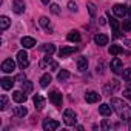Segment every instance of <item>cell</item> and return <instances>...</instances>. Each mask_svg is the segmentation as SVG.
Here are the masks:
<instances>
[{
  "label": "cell",
  "instance_id": "cell-1",
  "mask_svg": "<svg viewBox=\"0 0 131 131\" xmlns=\"http://www.w3.org/2000/svg\"><path fill=\"white\" fill-rule=\"evenodd\" d=\"M111 106H113V110L119 114V117H120L122 120H125V122L129 120V114H128L129 106H128L126 102H123V100H120V99H111Z\"/></svg>",
  "mask_w": 131,
  "mask_h": 131
},
{
  "label": "cell",
  "instance_id": "cell-2",
  "mask_svg": "<svg viewBox=\"0 0 131 131\" xmlns=\"http://www.w3.org/2000/svg\"><path fill=\"white\" fill-rule=\"evenodd\" d=\"M63 122L67 123L68 126L76 125V122H77V116H76V113H74L71 108H67V110L63 111Z\"/></svg>",
  "mask_w": 131,
  "mask_h": 131
},
{
  "label": "cell",
  "instance_id": "cell-3",
  "mask_svg": "<svg viewBox=\"0 0 131 131\" xmlns=\"http://www.w3.org/2000/svg\"><path fill=\"white\" fill-rule=\"evenodd\" d=\"M17 62H19V67H20L22 70H25L28 65H29L28 52H26L25 49H22V51H19V52H17Z\"/></svg>",
  "mask_w": 131,
  "mask_h": 131
},
{
  "label": "cell",
  "instance_id": "cell-4",
  "mask_svg": "<svg viewBox=\"0 0 131 131\" xmlns=\"http://www.w3.org/2000/svg\"><path fill=\"white\" fill-rule=\"evenodd\" d=\"M42 126H43L45 131H54V129H57L60 126V123L57 120H54V119H45L43 123H42Z\"/></svg>",
  "mask_w": 131,
  "mask_h": 131
},
{
  "label": "cell",
  "instance_id": "cell-5",
  "mask_svg": "<svg viewBox=\"0 0 131 131\" xmlns=\"http://www.w3.org/2000/svg\"><path fill=\"white\" fill-rule=\"evenodd\" d=\"M49 102L54 105V106H62V94L57 91V90H52L49 93Z\"/></svg>",
  "mask_w": 131,
  "mask_h": 131
},
{
  "label": "cell",
  "instance_id": "cell-6",
  "mask_svg": "<svg viewBox=\"0 0 131 131\" xmlns=\"http://www.w3.org/2000/svg\"><path fill=\"white\" fill-rule=\"evenodd\" d=\"M14 70H16V63H14L13 59L3 60V63H2V71H3V73H13Z\"/></svg>",
  "mask_w": 131,
  "mask_h": 131
},
{
  "label": "cell",
  "instance_id": "cell-7",
  "mask_svg": "<svg viewBox=\"0 0 131 131\" xmlns=\"http://www.w3.org/2000/svg\"><path fill=\"white\" fill-rule=\"evenodd\" d=\"M113 11H114V14H116L117 17H125V16L128 14V8H126L125 5H122V3L114 5V6H113Z\"/></svg>",
  "mask_w": 131,
  "mask_h": 131
},
{
  "label": "cell",
  "instance_id": "cell-8",
  "mask_svg": "<svg viewBox=\"0 0 131 131\" xmlns=\"http://www.w3.org/2000/svg\"><path fill=\"white\" fill-rule=\"evenodd\" d=\"M111 70H113V73L114 74H120L122 73V60L119 59V57H114L113 60H111Z\"/></svg>",
  "mask_w": 131,
  "mask_h": 131
},
{
  "label": "cell",
  "instance_id": "cell-9",
  "mask_svg": "<svg viewBox=\"0 0 131 131\" xmlns=\"http://www.w3.org/2000/svg\"><path fill=\"white\" fill-rule=\"evenodd\" d=\"M13 11L16 14H23L25 13V2L23 0H14L13 2Z\"/></svg>",
  "mask_w": 131,
  "mask_h": 131
},
{
  "label": "cell",
  "instance_id": "cell-10",
  "mask_svg": "<svg viewBox=\"0 0 131 131\" xmlns=\"http://www.w3.org/2000/svg\"><path fill=\"white\" fill-rule=\"evenodd\" d=\"M85 100H86L88 103H96V102L100 100V94L96 93V91H88V93L85 94Z\"/></svg>",
  "mask_w": 131,
  "mask_h": 131
},
{
  "label": "cell",
  "instance_id": "cell-11",
  "mask_svg": "<svg viewBox=\"0 0 131 131\" xmlns=\"http://www.w3.org/2000/svg\"><path fill=\"white\" fill-rule=\"evenodd\" d=\"M13 100L17 102V103L26 102V93H25V91H14V93H13Z\"/></svg>",
  "mask_w": 131,
  "mask_h": 131
},
{
  "label": "cell",
  "instance_id": "cell-12",
  "mask_svg": "<svg viewBox=\"0 0 131 131\" xmlns=\"http://www.w3.org/2000/svg\"><path fill=\"white\" fill-rule=\"evenodd\" d=\"M108 36L106 34H96L94 36V42H96V45H99V46H103V45H108Z\"/></svg>",
  "mask_w": 131,
  "mask_h": 131
},
{
  "label": "cell",
  "instance_id": "cell-13",
  "mask_svg": "<svg viewBox=\"0 0 131 131\" xmlns=\"http://www.w3.org/2000/svg\"><path fill=\"white\" fill-rule=\"evenodd\" d=\"M32 100H34V105H36V110H37V111H42V110L45 108V99H43L42 96L36 94Z\"/></svg>",
  "mask_w": 131,
  "mask_h": 131
},
{
  "label": "cell",
  "instance_id": "cell-14",
  "mask_svg": "<svg viewBox=\"0 0 131 131\" xmlns=\"http://www.w3.org/2000/svg\"><path fill=\"white\" fill-rule=\"evenodd\" d=\"M86 68H88V60H86V57H83V56L77 57V70L79 71H85Z\"/></svg>",
  "mask_w": 131,
  "mask_h": 131
},
{
  "label": "cell",
  "instance_id": "cell-15",
  "mask_svg": "<svg viewBox=\"0 0 131 131\" xmlns=\"http://www.w3.org/2000/svg\"><path fill=\"white\" fill-rule=\"evenodd\" d=\"M108 17H110V25H111V28H113V31H114V36L116 37H120V32H119V23H117V20L114 19V17H111V14L108 13Z\"/></svg>",
  "mask_w": 131,
  "mask_h": 131
},
{
  "label": "cell",
  "instance_id": "cell-16",
  "mask_svg": "<svg viewBox=\"0 0 131 131\" xmlns=\"http://www.w3.org/2000/svg\"><path fill=\"white\" fill-rule=\"evenodd\" d=\"M14 82H16V80H13L11 77H3L2 80H0V83H2V88H3V90H11L13 85H14Z\"/></svg>",
  "mask_w": 131,
  "mask_h": 131
},
{
  "label": "cell",
  "instance_id": "cell-17",
  "mask_svg": "<svg viewBox=\"0 0 131 131\" xmlns=\"http://www.w3.org/2000/svg\"><path fill=\"white\" fill-rule=\"evenodd\" d=\"M74 51H76V48H74V46H65V48H62V49L59 51V56L63 59V57H68L70 54H73Z\"/></svg>",
  "mask_w": 131,
  "mask_h": 131
},
{
  "label": "cell",
  "instance_id": "cell-18",
  "mask_svg": "<svg viewBox=\"0 0 131 131\" xmlns=\"http://www.w3.org/2000/svg\"><path fill=\"white\" fill-rule=\"evenodd\" d=\"M111 106L108 105V103H102L100 106H99V113L102 114V116H105V117H108V116H111Z\"/></svg>",
  "mask_w": 131,
  "mask_h": 131
},
{
  "label": "cell",
  "instance_id": "cell-19",
  "mask_svg": "<svg viewBox=\"0 0 131 131\" xmlns=\"http://www.w3.org/2000/svg\"><path fill=\"white\" fill-rule=\"evenodd\" d=\"M13 114H14L16 117H25V116L28 114V110H26L25 106H16V108L13 110Z\"/></svg>",
  "mask_w": 131,
  "mask_h": 131
},
{
  "label": "cell",
  "instance_id": "cell-20",
  "mask_svg": "<svg viewBox=\"0 0 131 131\" xmlns=\"http://www.w3.org/2000/svg\"><path fill=\"white\" fill-rule=\"evenodd\" d=\"M9 25H11V20H9L6 16H2V17H0V29H2V31H6V29L9 28Z\"/></svg>",
  "mask_w": 131,
  "mask_h": 131
},
{
  "label": "cell",
  "instance_id": "cell-21",
  "mask_svg": "<svg viewBox=\"0 0 131 131\" xmlns=\"http://www.w3.org/2000/svg\"><path fill=\"white\" fill-rule=\"evenodd\" d=\"M67 39L70 42H80V32L79 31H71V32H68Z\"/></svg>",
  "mask_w": 131,
  "mask_h": 131
},
{
  "label": "cell",
  "instance_id": "cell-22",
  "mask_svg": "<svg viewBox=\"0 0 131 131\" xmlns=\"http://www.w3.org/2000/svg\"><path fill=\"white\" fill-rule=\"evenodd\" d=\"M22 45H23V48H32L36 45V40L32 37H23L22 39Z\"/></svg>",
  "mask_w": 131,
  "mask_h": 131
},
{
  "label": "cell",
  "instance_id": "cell-23",
  "mask_svg": "<svg viewBox=\"0 0 131 131\" xmlns=\"http://www.w3.org/2000/svg\"><path fill=\"white\" fill-rule=\"evenodd\" d=\"M51 80H52V79H51L49 74H43V76L40 77V86H42V88H46V86L51 83Z\"/></svg>",
  "mask_w": 131,
  "mask_h": 131
},
{
  "label": "cell",
  "instance_id": "cell-24",
  "mask_svg": "<svg viewBox=\"0 0 131 131\" xmlns=\"http://www.w3.org/2000/svg\"><path fill=\"white\" fill-rule=\"evenodd\" d=\"M68 79H70V71H67V70H62L57 74V80L59 82H65V80H68Z\"/></svg>",
  "mask_w": 131,
  "mask_h": 131
},
{
  "label": "cell",
  "instance_id": "cell-25",
  "mask_svg": "<svg viewBox=\"0 0 131 131\" xmlns=\"http://www.w3.org/2000/svg\"><path fill=\"white\" fill-rule=\"evenodd\" d=\"M40 49H42V51H45L46 54H51V56H52V54H54V51H56V46H54V45H51V43H49V45H48V43H45V45H42V46H40Z\"/></svg>",
  "mask_w": 131,
  "mask_h": 131
},
{
  "label": "cell",
  "instance_id": "cell-26",
  "mask_svg": "<svg viewBox=\"0 0 131 131\" xmlns=\"http://www.w3.org/2000/svg\"><path fill=\"white\" fill-rule=\"evenodd\" d=\"M40 25L48 31V32H52V28H51V25H49V20H48V17H40Z\"/></svg>",
  "mask_w": 131,
  "mask_h": 131
},
{
  "label": "cell",
  "instance_id": "cell-27",
  "mask_svg": "<svg viewBox=\"0 0 131 131\" xmlns=\"http://www.w3.org/2000/svg\"><path fill=\"white\" fill-rule=\"evenodd\" d=\"M123 49H122V46H119V45H111L110 46V49H108V52L111 54V56H117V54H120Z\"/></svg>",
  "mask_w": 131,
  "mask_h": 131
},
{
  "label": "cell",
  "instance_id": "cell-28",
  "mask_svg": "<svg viewBox=\"0 0 131 131\" xmlns=\"http://www.w3.org/2000/svg\"><path fill=\"white\" fill-rule=\"evenodd\" d=\"M22 88H23V91H25L26 94H29V93L32 91V83H31V82H28V80H23Z\"/></svg>",
  "mask_w": 131,
  "mask_h": 131
},
{
  "label": "cell",
  "instance_id": "cell-29",
  "mask_svg": "<svg viewBox=\"0 0 131 131\" xmlns=\"http://www.w3.org/2000/svg\"><path fill=\"white\" fill-rule=\"evenodd\" d=\"M6 106H8V97L3 94L0 97V110H6Z\"/></svg>",
  "mask_w": 131,
  "mask_h": 131
},
{
  "label": "cell",
  "instance_id": "cell-30",
  "mask_svg": "<svg viewBox=\"0 0 131 131\" xmlns=\"http://www.w3.org/2000/svg\"><path fill=\"white\" fill-rule=\"evenodd\" d=\"M122 76H123L125 80H131V68H125L122 71Z\"/></svg>",
  "mask_w": 131,
  "mask_h": 131
},
{
  "label": "cell",
  "instance_id": "cell-31",
  "mask_svg": "<svg viewBox=\"0 0 131 131\" xmlns=\"http://www.w3.org/2000/svg\"><path fill=\"white\" fill-rule=\"evenodd\" d=\"M88 11H90V16L94 17V16H96V5L90 2V3H88Z\"/></svg>",
  "mask_w": 131,
  "mask_h": 131
},
{
  "label": "cell",
  "instance_id": "cell-32",
  "mask_svg": "<svg viewBox=\"0 0 131 131\" xmlns=\"http://www.w3.org/2000/svg\"><path fill=\"white\" fill-rule=\"evenodd\" d=\"M102 128H103V129H111V128H114V125H113L111 122H108V120H103V122H102Z\"/></svg>",
  "mask_w": 131,
  "mask_h": 131
},
{
  "label": "cell",
  "instance_id": "cell-33",
  "mask_svg": "<svg viewBox=\"0 0 131 131\" xmlns=\"http://www.w3.org/2000/svg\"><path fill=\"white\" fill-rule=\"evenodd\" d=\"M122 28H123L125 31H131V20H123Z\"/></svg>",
  "mask_w": 131,
  "mask_h": 131
},
{
  "label": "cell",
  "instance_id": "cell-34",
  "mask_svg": "<svg viewBox=\"0 0 131 131\" xmlns=\"http://www.w3.org/2000/svg\"><path fill=\"white\" fill-rule=\"evenodd\" d=\"M49 9H51L52 14H60V8H59V5H56V3H52Z\"/></svg>",
  "mask_w": 131,
  "mask_h": 131
},
{
  "label": "cell",
  "instance_id": "cell-35",
  "mask_svg": "<svg viewBox=\"0 0 131 131\" xmlns=\"http://www.w3.org/2000/svg\"><path fill=\"white\" fill-rule=\"evenodd\" d=\"M49 67H51V71H56L57 68H59V65H57V62H54L52 59L49 60Z\"/></svg>",
  "mask_w": 131,
  "mask_h": 131
},
{
  "label": "cell",
  "instance_id": "cell-36",
  "mask_svg": "<svg viewBox=\"0 0 131 131\" xmlns=\"http://www.w3.org/2000/svg\"><path fill=\"white\" fill-rule=\"evenodd\" d=\"M123 96H125L128 100H131V88H126V90L123 91Z\"/></svg>",
  "mask_w": 131,
  "mask_h": 131
},
{
  "label": "cell",
  "instance_id": "cell-37",
  "mask_svg": "<svg viewBox=\"0 0 131 131\" xmlns=\"http://www.w3.org/2000/svg\"><path fill=\"white\" fill-rule=\"evenodd\" d=\"M68 8H70L71 11H77V5H76L74 2H70V3H68Z\"/></svg>",
  "mask_w": 131,
  "mask_h": 131
},
{
  "label": "cell",
  "instance_id": "cell-38",
  "mask_svg": "<svg viewBox=\"0 0 131 131\" xmlns=\"http://www.w3.org/2000/svg\"><path fill=\"white\" fill-rule=\"evenodd\" d=\"M16 80H25V76L23 74H20V76H17V79Z\"/></svg>",
  "mask_w": 131,
  "mask_h": 131
},
{
  "label": "cell",
  "instance_id": "cell-39",
  "mask_svg": "<svg viewBox=\"0 0 131 131\" xmlns=\"http://www.w3.org/2000/svg\"><path fill=\"white\" fill-rule=\"evenodd\" d=\"M99 23H100V25H105V19H103V17H100V19H99Z\"/></svg>",
  "mask_w": 131,
  "mask_h": 131
},
{
  "label": "cell",
  "instance_id": "cell-40",
  "mask_svg": "<svg viewBox=\"0 0 131 131\" xmlns=\"http://www.w3.org/2000/svg\"><path fill=\"white\" fill-rule=\"evenodd\" d=\"M123 42H125V43H126L128 46H131V40H123Z\"/></svg>",
  "mask_w": 131,
  "mask_h": 131
},
{
  "label": "cell",
  "instance_id": "cell-41",
  "mask_svg": "<svg viewBox=\"0 0 131 131\" xmlns=\"http://www.w3.org/2000/svg\"><path fill=\"white\" fill-rule=\"evenodd\" d=\"M128 14H129V19H131V6L128 8Z\"/></svg>",
  "mask_w": 131,
  "mask_h": 131
},
{
  "label": "cell",
  "instance_id": "cell-42",
  "mask_svg": "<svg viewBox=\"0 0 131 131\" xmlns=\"http://www.w3.org/2000/svg\"><path fill=\"white\" fill-rule=\"evenodd\" d=\"M42 2H43L45 5H48V3H49V0H42Z\"/></svg>",
  "mask_w": 131,
  "mask_h": 131
},
{
  "label": "cell",
  "instance_id": "cell-43",
  "mask_svg": "<svg viewBox=\"0 0 131 131\" xmlns=\"http://www.w3.org/2000/svg\"><path fill=\"white\" fill-rule=\"evenodd\" d=\"M129 129H131V125H129Z\"/></svg>",
  "mask_w": 131,
  "mask_h": 131
}]
</instances>
